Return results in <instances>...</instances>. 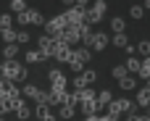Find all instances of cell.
Wrapping results in <instances>:
<instances>
[{
	"label": "cell",
	"instance_id": "6da1fadb",
	"mask_svg": "<svg viewBox=\"0 0 150 121\" xmlns=\"http://www.w3.org/2000/svg\"><path fill=\"white\" fill-rule=\"evenodd\" d=\"M3 76H5L8 82L26 79V69H24L21 63H16V61H5V63H3Z\"/></svg>",
	"mask_w": 150,
	"mask_h": 121
},
{
	"label": "cell",
	"instance_id": "7a4b0ae2",
	"mask_svg": "<svg viewBox=\"0 0 150 121\" xmlns=\"http://www.w3.org/2000/svg\"><path fill=\"white\" fill-rule=\"evenodd\" d=\"M63 18H66V24H69V26H82V24L87 21V8L71 5V8L63 13Z\"/></svg>",
	"mask_w": 150,
	"mask_h": 121
},
{
	"label": "cell",
	"instance_id": "3957f363",
	"mask_svg": "<svg viewBox=\"0 0 150 121\" xmlns=\"http://www.w3.org/2000/svg\"><path fill=\"white\" fill-rule=\"evenodd\" d=\"M103 13H105V0H95L87 8V24H100Z\"/></svg>",
	"mask_w": 150,
	"mask_h": 121
},
{
	"label": "cell",
	"instance_id": "277c9868",
	"mask_svg": "<svg viewBox=\"0 0 150 121\" xmlns=\"http://www.w3.org/2000/svg\"><path fill=\"white\" fill-rule=\"evenodd\" d=\"M66 26H69V24H66L63 13H61V16H55V18H50V21H45V34H50V37H58V34H61Z\"/></svg>",
	"mask_w": 150,
	"mask_h": 121
},
{
	"label": "cell",
	"instance_id": "5b68a950",
	"mask_svg": "<svg viewBox=\"0 0 150 121\" xmlns=\"http://www.w3.org/2000/svg\"><path fill=\"white\" fill-rule=\"evenodd\" d=\"M55 45H58V42H55V37H50V34H42V37L37 40V47L45 53V58H53V55H55Z\"/></svg>",
	"mask_w": 150,
	"mask_h": 121
},
{
	"label": "cell",
	"instance_id": "8992f818",
	"mask_svg": "<svg viewBox=\"0 0 150 121\" xmlns=\"http://www.w3.org/2000/svg\"><path fill=\"white\" fill-rule=\"evenodd\" d=\"M18 18V24H45V18H42V13L37 11V8H26L21 16H16Z\"/></svg>",
	"mask_w": 150,
	"mask_h": 121
},
{
	"label": "cell",
	"instance_id": "52a82bcc",
	"mask_svg": "<svg viewBox=\"0 0 150 121\" xmlns=\"http://www.w3.org/2000/svg\"><path fill=\"white\" fill-rule=\"evenodd\" d=\"M71 53H74V50H71V45H66V42H58V45H55V55H53V58H55V61H63V63H69V61H71Z\"/></svg>",
	"mask_w": 150,
	"mask_h": 121
},
{
	"label": "cell",
	"instance_id": "ba28073f",
	"mask_svg": "<svg viewBox=\"0 0 150 121\" xmlns=\"http://www.w3.org/2000/svg\"><path fill=\"white\" fill-rule=\"evenodd\" d=\"M47 79H50V84H53V90H66V76H63V71H58V69H53V71L47 74Z\"/></svg>",
	"mask_w": 150,
	"mask_h": 121
},
{
	"label": "cell",
	"instance_id": "9c48e42d",
	"mask_svg": "<svg viewBox=\"0 0 150 121\" xmlns=\"http://www.w3.org/2000/svg\"><path fill=\"white\" fill-rule=\"evenodd\" d=\"M50 105H63V103H69V92L66 90H50V100H47Z\"/></svg>",
	"mask_w": 150,
	"mask_h": 121
},
{
	"label": "cell",
	"instance_id": "30bf717a",
	"mask_svg": "<svg viewBox=\"0 0 150 121\" xmlns=\"http://www.w3.org/2000/svg\"><path fill=\"white\" fill-rule=\"evenodd\" d=\"M105 45H108V34H103V32H98V34H92V50H105Z\"/></svg>",
	"mask_w": 150,
	"mask_h": 121
},
{
	"label": "cell",
	"instance_id": "8fae6325",
	"mask_svg": "<svg viewBox=\"0 0 150 121\" xmlns=\"http://www.w3.org/2000/svg\"><path fill=\"white\" fill-rule=\"evenodd\" d=\"M79 105H82V111H84V116H95V113L100 111V105H98V98H95V100H82Z\"/></svg>",
	"mask_w": 150,
	"mask_h": 121
},
{
	"label": "cell",
	"instance_id": "7c38bea8",
	"mask_svg": "<svg viewBox=\"0 0 150 121\" xmlns=\"http://www.w3.org/2000/svg\"><path fill=\"white\" fill-rule=\"evenodd\" d=\"M24 95H26V98H34V100H40V95H42V90H40L37 84H32V82H26V84H24Z\"/></svg>",
	"mask_w": 150,
	"mask_h": 121
},
{
	"label": "cell",
	"instance_id": "4fadbf2b",
	"mask_svg": "<svg viewBox=\"0 0 150 121\" xmlns=\"http://www.w3.org/2000/svg\"><path fill=\"white\" fill-rule=\"evenodd\" d=\"M42 58H45V53H42L40 47H37V50H26V55H24L26 63H37V61H42Z\"/></svg>",
	"mask_w": 150,
	"mask_h": 121
},
{
	"label": "cell",
	"instance_id": "5bb4252c",
	"mask_svg": "<svg viewBox=\"0 0 150 121\" xmlns=\"http://www.w3.org/2000/svg\"><path fill=\"white\" fill-rule=\"evenodd\" d=\"M34 113H37V116H40L42 121H47L50 116H53V113H50V105H47V103H37V108H34Z\"/></svg>",
	"mask_w": 150,
	"mask_h": 121
},
{
	"label": "cell",
	"instance_id": "9a60e30c",
	"mask_svg": "<svg viewBox=\"0 0 150 121\" xmlns=\"http://www.w3.org/2000/svg\"><path fill=\"white\" fill-rule=\"evenodd\" d=\"M16 55H18V45H16V42H13V45H5L3 58H5V61H16Z\"/></svg>",
	"mask_w": 150,
	"mask_h": 121
},
{
	"label": "cell",
	"instance_id": "2e32d148",
	"mask_svg": "<svg viewBox=\"0 0 150 121\" xmlns=\"http://www.w3.org/2000/svg\"><path fill=\"white\" fill-rule=\"evenodd\" d=\"M111 103H113V95H111L108 90H103V92L98 95V105H100V108H108Z\"/></svg>",
	"mask_w": 150,
	"mask_h": 121
},
{
	"label": "cell",
	"instance_id": "e0dca14e",
	"mask_svg": "<svg viewBox=\"0 0 150 121\" xmlns=\"http://www.w3.org/2000/svg\"><path fill=\"white\" fill-rule=\"evenodd\" d=\"M137 103H140L142 108H148V105H150V87L140 90V95H137Z\"/></svg>",
	"mask_w": 150,
	"mask_h": 121
},
{
	"label": "cell",
	"instance_id": "ac0fdd59",
	"mask_svg": "<svg viewBox=\"0 0 150 121\" xmlns=\"http://www.w3.org/2000/svg\"><path fill=\"white\" fill-rule=\"evenodd\" d=\"M74 55H76L82 63H87V61L92 58V50H90V47H79V50H74Z\"/></svg>",
	"mask_w": 150,
	"mask_h": 121
},
{
	"label": "cell",
	"instance_id": "d6986e66",
	"mask_svg": "<svg viewBox=\"0 0 150 121\" xmlns=\"http://www.w3.org/2000/svg\"><path fill=\"white\" fill-rule=\"evenodd\" d=\"M111 74H113V79H119V82H121V79H127V76H129V69H127V66H113V71H111Z\"/></svg>",
	"mask_w": 150,
	"mask_h": 121
},
{
	"label": "cell",
	"instance_id": "ffe728a7",
	"mask_svg": "<svg viewBox=\"0 0 150 121\" xmlns=\"http://www.w3.org/2000/svg\"><path fill=\"white\" fill-rule=\"evenodd\" d=\"M127 69L140 74V71H142V61H140V58H127Z\"/></svg>",
	"mask_w": 150,
	"mask_h": 121
},
{
	"label": "cell",
	"instance_id": "44dd1931",
	"mask_svg": "<svg viewBox=\"0 0 150 121\" xmlns=\"http://www.w3.org/2000/svg\"><path fill=\"white\" fill-rule=\"evenodd\" d=\"M11 11H13L16 16H21V13L26 11V3H24V0H11Z\"/></svg>",
	"mask_w": 150,
	"mask_h": 121
},
{
	"label": "cell",
	"instance_id": "7402d4cb",
	"mask_svg": "<svg viewBox=\"0 0 150 121\" xmlns=\"http://www.w3.org/2000/svg\"><path fill=\"white\" fill-rule=\"evenodd\" d=\"M13 26V13H0V29H11Z\"/></svg>",
	"mask_w": 150,
	"mask_h": 121
},
{
	"label": "cell",
	"instance_id": "603a6c76",
	"mask_svg": "<svg viewBox=\"0 0 150 121\" xmlns=\"http://www.w3.org/2000/svg\"><path fill=\"white\" fill-rule=\"evenodd\" d=\"M108 113H111V116H116V119H119V113H124V108H121V100H113V103H111V105H108Z\"/></svg>",
	"mask_w": 150,
	"mask_h": 121
},
{
	"label": "cell",
	"instance_id": "cb8c5ba5",
	"mask_svg": "<svg viewBox=\"0 0 150 121\" xmlns=\"http://www.w3.org/2000/svg\"><path fill=\"white\" fill-rule=\"evenodd\" d=\"M29 116H32V111H29V105L24 103V105H21V108L16 111V119H18V121H26V119H29Z\"/></svg>",
	"mask_w": 150,
	"mask_h": 121
},
{
	"label": "cell",
	"instance_id": "d4e9b609",
	"mask_svg": "<svg viewBox=\"0 0 150 121\" xmlns=\"http://www.w3.org/2000/svg\"><path fill=\"white\" fill-rule=\"evenodd\" d=\"M137 53L145 55V58H150V40H142V42L137 45Z\"/></svg>",
	"mask_w": 150,
	"mask_h": 121
},
{
	"label": "cell",
	"instance_id": "484cf974",
	"mask_svg": "<svg viewBox=\"0 0 150 121\" xmlns=\"http://www.w3.org/2000/svg\"><path fill=\"white\" fill-rule=\"evenodd\" d=\"M3 40H5V45H13V42H16V32H13V26H11V29H3Z\"/></svg>",
	"mask_w": 150,
	"mask_h": 121
},
{
	"label": "cell",
	"instance_id": "4316f807",
	"mask_svg": "<svg viewBox=\"0 0 150 121\" xmlns=\"http://www.w3.org/2000/svg\"><path fill=\"white\" fill-rule=\"evenodd\" d=\"M113 45H116V47H129L127 34H124V32H121V34H116V37H113Z\"/></svg>",
	"mask_w": 150,
	"mask_h": 121
},
{
	"label": "cell",
	"instance_id": "83f0119b",
	"mask_svg": "<svg viewBox=\"0 0 150 121\" xmlns=\"http://www.w3.org/2000/svg\"><path fill=\"white\" fill-rule=\"evenodd\" d=\"M71 116H74V105L71 103H63L61 105V119H71Z\"/></svg>",
	"mask_w": 150,
	"mask_h": 121
},
{
	"label": "cell",
	"instance_id": "f1b7e54d",
	"mask_svg": "<svg viewBox=\"0 0 150 121\" xmlns=\"http://www.w3.org/2000/svg\"><path fill=\"white\" fill-rule=\"evenodd\" d=\"M111 26H113V32H116V34H121V32H124V26H127V24H124V18H119V16H116V18H113V21H111Z\"/></svg>",
	"mask_w": 150,
	"mask_h": 121
},
{
	"label": "cell",
	"instance_id": "f546056e",
	"mask_svg": "<svg viewBox=\"0 0 150 121\" xmlns=\"http://www.w3.org/2000/svg\"><path fill=\"white\" fill-rule=\"evenodd\" d=\"M29 40H32V37H29L24 29H18V32H16V45H26Z\"/></svg>",
	"mask_w": 150,
	"mask_h": 121
},
{
	"label": "cell",
	"instance_id": "4dcf8cb0",
	"mask_svg": "<svg viewBox=\"0 0 150 121\" xmlns=\"http://www.w3.org/2000/svg\"><path fill=\"white\" fill-rule=\"evenodd\" d=\"M129 13H132V18H142V16H145V8H142V5H132Z\"/></svg>",
	"mask_w": 150,
	"mask_h": 121
},
{
	"label": "cell",
	"instance_id": "1f68e13d",
	"mask_svg": "<svg viewBox=\"0 0 150 121\" xmlns=\"http://www.w3.org/2000/svg\"><path fill=\"white\" fill-rule=\"evenodd\" d=\"M69 66H71L74 71H82V69H84V63H82V61H79V58H76L74 53H71V61H69Z\"/></svg>",
	"mask_w": 150,
	"mask_h": 121
},
{
	"label": "cell",
	"instance_id": "d6a6232c",
	"mask_svg": "<svg viewBox=\"0 0 150 121\" xmlns=\"http://www.w3.org/2000/svg\"><path fill=\"white\" fill-rule=\"evenodd\" d=\"M119 84H121V90H134V84H137V82H134L132 76H127V79H121Z\"/></svg>",
	"mask_w": 150,
	"mask_h": 121
},
{
	"label": "cell",
	"instance_id": "836d02e7",
	"mask_svg": "<svg viewBox=\"0 0 150 121\" xmlns=\"http://www.w3.org/2000/svg\"><path fill=\"white\" fill-rule=\"evenodd\" d=\"M82 76H84V82H87V84H90V82H95V79H98V74H95V71H92V69H87V71H82Z\"/></svg>",
	"mask_w": 150,
	"mask_h": 121
},
{
	"label": "cell",
	"instance_id": "e575fe53",
	"mask_svg": "<svg viewBox=\"0 0 150 121\" xmlns=\"http://www.w3.org/2000/svg\"><path fill=\"white\" fill-rule=\"evenodd\" d=\"M8 111H11V105H8V103H5V100H0V119H3V116H5V113H8Z\"/></svg>",
	"mask_w": 150,
	"mask_h": 121
},
{
	"label": "cell",
	"instance_id": "d590c367",
	"mask_svg": "<svg viewBox=\"0 0 150 121\" xmlns=\"http://www.w3.org/2000/svg\"><path fill=\"white\" fill-rule=\"evenodd\" d=\"M148 119V116H137V113H129V116H127V121H145Z\"/></svg>",
	"mask_w": 150,
	"mask_h": 121
},
{
	"label": "cell",
	"instance_id": "8d00e7d4",
	"mask_svg": "<svg viewBox=\"0 0 150 121\" xmlns=\"http://www.w3.org/2000/svg\"><path fill=\"white\" fill-rule=\"evenodd\" d=\"M98 121H116V116H111V113H105V116H98Z\"/></svg>",
	"mask_w": 150,
	"mask_h": 121
},
{
	"label": "cell",
	"instance_id": "74e56055",
	"mask_svg": "<svg viewBox=\"0 0 150 121\" xmlns=\"http://www.w3.org/2000/svg\"><path fill=\"white\" fill-rule=\"evenodd\" d=\"M74 5H79V8H90V0H76Z\"/></svg>",
	"mask_w": 150,
	"mask_h": 121
},
{
	"label": "cell",
	"instance_id": "f35d334b",
	"mask_svg": "<svg viewBox=\"0 0 150 121\" xmlns=\"http://www.w3.org/2000/svg\"><path fill=\"white\" fill-rule=\"evenodd\" d=\"M61 3H66V5H74V3H76V0H61Z\"/></svg>",
	"mask_w": 150,
	"mask_h": 121
},
{
	"label": "cell",
	"instance_id": "ab89813d",
	"mask_svg": "<svg viewBox=\"0 0 150 121\" xmlns=\"http://www.w3.org/2000/svg\"><path fill=\"white\" fill-rule=\"evenodd\" d=\"M84 121H98V116H87V119H84Z\"/></svg>",
	"mask_w": 150,
	"mask_h": 121
},
{
	"label": "cell",
	"instance_id": "60d3db41",
	"mask_svg": "<svg viewBox=\"0 0 150 121\" xmlns=\"http://www.w3.org/2000/svg\"><path fill=\"white\" fill-rule=\"evenodd\" d=\"M145 5H148V8H150V0H145Z\"/></svg>",
	"mask_w": 150,
	"mask_h": 121
},
{
	"label": "cell",
	"instance_id": "b9f144b4",
	"mask_svg": "<svg viewBox=\"0 0 150 121\" xmlns=\"http://www.w3.org/2000/svg\"><path fill=\"white\" fill-rule=\"evenodd\" d=\"M47 121H55V119H53V116H50V119H47Z\"/></svg>",
	"mask_w": 150,
	"mask_h": 121
},
{
	"label": "cell",
	"instance_id": "7bdbcfd3",
	"mask_svg": "<svg viewBox=\"0 0 150 121\" xmlns=\"http://www.w3.org/2000/svg\"><path fill=\"white\" fill-rule=\"evenodd\" d=\"M0 121H5V119H0Z\"/></svg>",
	"mask_w": 150,
	"mask_h": 121
}]
</instances>
